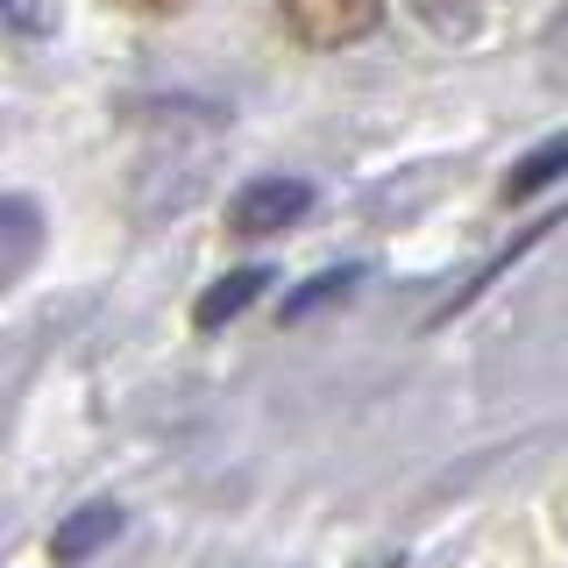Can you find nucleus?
<instances>
[{
    "mask_svg": "<svg viewBox=\"0 0 568 568\" xmlns=\"http://www.w3.org/2000/svg\"><path fill=\"white\" fill-rule=\"evenodd\" d=\"M448 8H469V0H419V14L434 22V14H448Z\"/></svg>",
    "mask_w": 568,
    "mask_h": 568,
    "instance_id": "1a4fd4ad",
    "label": "nucleus"
},
{
    "mask_svg": "<svg viewBox=\"0 0 568 568\" xmlns=\"http://www.w3.org/2000/svg\"><path fill=\"white\" fill-rule=\"evenodd\" d=\"M390 568H398V561H390Z\"/></svg>",
    "mask_w": 568,
    "mask_h": 568,
    "instance_id": "9b49d317",
    "label": "nucleus"
},
{
    "mask_svg": "<svg viewBox=\"0 0 568 568\" xmlns=\"http://www.w3.org/2000/svg\"><path fill=\"white\" fill-rule=\"evenodd\" d=\"M277 14L306 50H348L363 36H377L384 0H277Z\"/></svg>",
    "mask_w": 568,
    "mask_h": 568,
    "instance_id": "f257e3e1",
    "label": "nucleus"
},
{
    "mask_svg": "<svg viewBox=\"0 0 568 568\" xmlns=\"http://www.w3.org/2000/svg\"><path fill=\"white\" fill-rule=\"evenodd\" d=\"M58 8L50 0H0V36H50Z\"/></svg>",
    "mask_w": 568,
    "mask_h": 568,
    "instance_id": "6e6552de",
    "label": "nucleus"
},
{
    "mask_svg": "<svg viewBox=\"0 0 568 568\" xmlns=\"http://www.w3.org/2000/svg\"><path fill=\"white\" fill-rule=\"evenodd\" d=\"M114 540H121V505H114V497H93V505L64 511V526L50 532V561H58V568H85L93 555H106Z\"/></svg>",
    "mask_w": 568,
    "mask_h": 568,
    "instance_id": "7ed1b4c3",
    "label": "nucleus"
},
{
    "mask_svg": "<svg viewBox=\"0 0 568 568\" xmlns=\"http://www.w3.org/2000/svg\"><path fill=\"white\" fill-rule=\"evenodd\" d=\"M306 213H313V185H306V178H256V185L235 192L227 227H235V235H284V227H298Z\"/></svg>",
    "mask_w": 568,
    "mask_h": 568,
    "instance_id": "f03ea898",
    "label": "nucleus"
},
{
    "mask_svg": "<svg viewBox=\"0 0 568 568\" xmlns=\"http://www.w3.org/2000/svg\"><path fill=\"white\" fill-rule=\"evenodd\" d=\"M36 248H43V213H36V200L8 192L0 200V292L36 263Z\"/></svg>",
    "mask_w": 568,
    "mask_h": 568,
    "instance_id": "20e7f679",
    "label": "nucleus"
},
{
    "mask_svg": "<svg viewBox=\"0 0 568 568\" xmlns=\"http://www.w3.org/2000/svg\"><path fill=\"white\" fill-rule=\"evenodd\" d=\"M263 284H277V277H271V271H256V263L227 271V277H221V284H213V292L200 298V306H192V327H200V334H221L227 320H242V313L263 298Z\"/></svg>",
    "mask_w": 568,
    "mask_h": 568,
    "instance_id": "39448f33",
    "label": "nucleus"
},
{
    "mask_svg": "<svg viewBox=\"0 0 568 568\" xmlns=\"http://www.w3.org/2000/svg\"><path fill=\"white\" fill-rule=\"evenodd\" d=\"M355 277H363V271H355V263H342V271H327V277H313L306 292H292V298H284V320H306L313 306H334V298H342Z\"/></svg>",
    "mask_w": 568,
    "mask_h": 568,
    "instance_id": "0eeeda50",
    "label": "nucleus"
},
{
    "mask_svg": "<svg viewBox=\"0 0 568 568\" xmlns=\"http://www.w3.org/2000/svg\"><path fill=\"white\" fill-rule=\"evenodd\" d=\"M561 178H568V129H561V135H547L540 150H526L519 164H511V178H505V206L540 200L547 185H561Z\"/></svg>",
    "mask_w": 568,
    "mask_h": 568,
    "instance_id": "423d86ee",
    "label": "nucleus"
},
{
    "mask_svg": "<svg viewBox=\"0 0 568 568\" xmlns=\"http://www.w3.org/2000/svg\"><path fill=\"white\" fill-rule=\"evenodd\" d=\"M135 8H178V0H135Z\"/></svg>",
    "mask_w": 568,
    "mask_h": 568,
    "instance_id": "9d476101",
    "label": "nucleus"
}]
</instances>
